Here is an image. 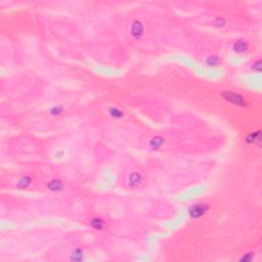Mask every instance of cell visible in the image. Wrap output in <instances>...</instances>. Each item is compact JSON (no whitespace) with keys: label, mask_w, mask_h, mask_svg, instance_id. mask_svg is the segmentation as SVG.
<instances>
[{"label":"cell","mask_w":262,"mask_h":262,"mask_svg":"<svg viewBox=\"0 0 262 262\" xmlns=\"http://www.w3.org/2000/svg\"><path fill=\"white\" fill-rule=\"evenodd\" d=\"M92 225H93L94 228H96L97 230H98V229L104 228V220L101 219V218H94V219L92 220Z\"/></svg>","instance_id":"277c9868"},{"label":"cell","mask_w":262,"mask_h":262,"mask_svg":"<svg viewBox=\"0 0 262 262\" xmlns=\"http://www.w3.org/2000/svg\"><path fill=\"white\" fill-rule=\"evenodd\" d=\"M139 182H140V175L138 173H133L130 175V177H129V183H130V185L135 186L138 184Z\"/></svg>","instance_id":"7a4b0ae2"},{"label":"cell","mask_w":262,"mask_h":262,"mask_svg":"<svg viewBox=\"0 0 262 262\" xmlns=\"http://www.w3.org/2000/svg\"><path fill=\"white\" fill-rule=\"evenodd\" d=\"M206 212V209H204V206L203 205H197V206H194L193 209H191V214H194V216H200L201 214Z\"/></svg>","instance_id":"6da1fadb"},{"label":"cell","mask_w":262,"mask_h":262,"mask_svg":"<svg viewBox=\"0 0 262 262\" xmlns=\"http://www.w3.org/2000/svg\"><path fill=\"white\" fill-rule=\"evenodd\" d=\"M247 48L246 44L243 41H237L234 44V50L237 51V52H242V51H245V49Z\"/></svg>","instance_id":"3957f363"},{"label":"cell","mask_w":262,"mask_h":262,"mask_svg":"<svg viewBox=\"0 0 262 262\" xmlns=\"http://www.w3.org/2000/svg\"><path fill=\"white\" fill-rule=\"evenodd\" d=\"M133 35H136V36H140L142 34V27L141 24H134V30H133Z\"/></svg>","instance_id":"5b68a950"}]
</instances>
